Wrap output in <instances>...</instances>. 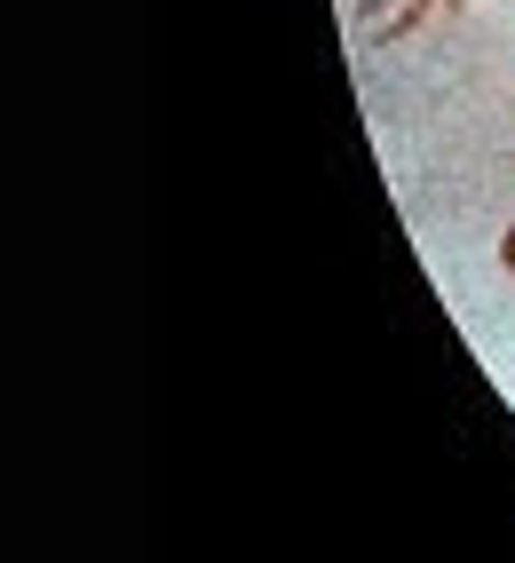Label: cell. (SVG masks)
I'll list each match as a JSON object with an SVG mask.
<instances>
[{
  "label": "cell",
  "mask_w": 515,
  "mask_h": 563,
  "mask_svg": "<svg viewBox=\"0 0 515 563\" xmlns=\"http://www.w3.org/2000/svg\"><path fill=\"white\" fill-rule=\"evenodd\" d=\"M500 262H507V271H515V222H507V239H500Z\"/></svg>",
  "instance_id": "1"
},
{
  "label": "cell",
  "mask_w": 515,
  "mask_h": 563,
  "mask_svg": "<svg viewBox=\"0 0 515 563\" xmlns=\"http://www.w3.org/2000/svg\"><path fill=\"white\" fill-rule=\"evenodd\" d=\"M445 9H460V0H445Z\"/></svg>",
  "instance_id": "2"
}]
</instances>
